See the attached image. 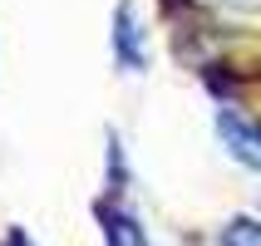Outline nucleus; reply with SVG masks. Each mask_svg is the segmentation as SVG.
Instances as JSON below:
<instances>
[{"label": "nucleus", "instance_id": "1", "mask_svg": "<svg viewBox=\"0 0 261 246\" xmlns=\"http://www.w3.org/2000/svg\"><path fill=\"white\" fill-rule=\"evenodd\" d=\"M217 138H222V148H227L237 162H247V168L261 173V128L251 118H242L237 108H222L217 114Z\"/></svg>", "mask_w": 261, "mask_h": 246}, {"label": "nucleus", "instance_id": "2", "mask_svg": "<svg viewBox=\"0 0 261 246\" xmlns=\"http://www.w3.org/2000/svg\"><path fill=\"white\" fill-rule=\"evenodd\" d=\"M99 217H103V236H109V246H148L143 227H138V217L133 212H123V207H99Z\"/></svg>", "mask_w": 261, "mask_h": 246}, {"label": "nucleus", "instance_id": "3", "mask_svg": "<svg viewBox=\"0 0 261 246\" xmlns=\"http://www.w3.org/2000/svg\"><path fill=\"white\" fill-rule=\"evenodd\" d=\"M114 44H118V59L128 64V69H138L143 64V44H138V30H133V10L128 5H118V15H114Z\"/></svg>", "mask_w": 261, "mask_h": 246}, {"label": "nucleus", "instance_id": "4", "mask_svg": "<svg viewBox=\"0 0 261 246\" xmlns=\"http://www.w3.org/2000/svg\"><path fill=\"white\" fill-rule=\"evenodd\" d=\"M217 246H261V222L256 217H232L222 227Z\"/></svg>", "mask_w": 261, "mask_h": 246}, {"label": "nucleus", "instance_id": "5", "mask_svg": "<svg viewBox=\"0 0 261 246\" xmlns=\"http://www.w3.org/2000/svg\"><path fill=\"white\" fill-rule=\"evenodd\" d=\"M197 5H212V10H242V15H261V0H197Z\"/></svg>", "mask_w": 261, "mask_h": 246}, {"label": "nucleus", "instance_id": "6", "mask_svg": "<svg viewBox=\"0 0 261 246\" xmlns=\"http://www.w3.org/2000/svg\"><path fill=\"white\" fill-rule=\"evenodd\" d=\"M0 246H35V241H30V236L20 232V227H10V232H5V241H0Z\"/></svg>", "mask_w": 261, "mask_h": 246}]
</instances>
